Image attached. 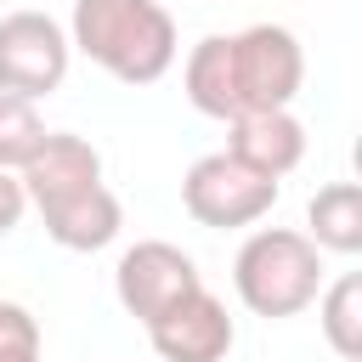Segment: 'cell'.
I'll return each instance as SVG.
<instances>
[{
  "label": "cell",
  "instance_id": "cell-4",
  "mask_svg": "<svg viewBox=\"0 0 362 362\" xmlns=\"http://www.w3.org/2000/svg\"><path fill=\"white\" fill-rule=\"evenodd\" d=\"M68 62H74L68 28L51 11L23 6L0 17V90L6 96H23V102L51 96L68 79Z\"/></svg>",
  "mask_w": 362,
  "mask_h": 362
},
{
  "label": "cell",
  "instance_id": "cell-11",
  "mask_svg": "<svg viewBox=\"0 0 362 362\" xmlns=\"http://www.w3.org/2000/svg\"><path fill=\"white\" fill-rule=\"evenodd\" d=\"M181 90L204 119H238V90H232V34H204L187 51L181 68Z\"/></svg>",
  "mask_w": 362,
  "mask_h": 362
},
{
  "label": "cell",
  "instance_id": "cell-16",
  "mask_svg": "<svg viewBox=\"0 0 362 362\" xmlns=\"http://www.w3.org/2000/svg\"><path fill=\"white\" fill-rule=\"evenodd\" d=\"M23 209H28V198H23V181H17L11 170H0V238H6V232H17Z\"/></svg>",
  "mask_w": 362,
  "mask_h": 362
},
{
  "label": "cell",
  "instance_id": "cell-2",
  "mask_svg": "<svg viewBox=\"0 0 362 362\" xmlns=\"http://www.w3.org/2000/svg\"><path fill=\"white\" fill-rule=\"evenodd\" d=\"M232 288L266 322L300 317L322 294V249L300 226H255L232 255Z\"/></svg>",
  "mask_w": 362,
  "mask_h": 362
},
{
  "label": "cell",
  "instance_id": "cell-1",
  "mask_svg": "<svg viewBox=\"0 0 362 362\" xmlns=\"http://www.w3.org/2000/svg\"><path fill=\"white\" fill-rule=\"evenodd\" d=\"M68 45L119 85H158L175 68L181 34L158 0H74Z\"/></svg>",
  "mask_w": 362,
  "mask_h": 362
},
{
  "label": "cell",
  "instance_id": "cell-7",
  "mask_svg": "<svg viewBox=\"0 0 362 362\" xmlns=\"http://www.w3.org/2000/svg\"><path fill=\"white\" fill-rule=\"evenodd\" d=\"M147 339L158 362H226V351L238 345V322L226 317L221 294L192 288L187 300H175L164 317L147 322Z\"/></svg>",
  "mask_w": 362,
  "mask_h": 362
},
{
  "label": "cell",
  "instance_id": "cell-15",
  "mask_svg": "<svg viewBox=\"0 0 362 362\" xmlns=\"http://www.w3.org/2000/svg\"><path fill=\"white\" fill-rule=\"evenodd\" d=\"M17 351H40V317L17 300H0V356Z\"/></svg>",
  "mask_w": 362,
  "mask_h": 362
},
{
  "label": "cell",
  "instance_id": "cell-12",
  "mask_svg": "<svg viewBox=\"0 0 362 362\" xmlns=\"http://www.w3.org/2000/svg\"><path fill=\"white\" fill-rule=\"evenodd\" d=\"M305 238L322 255H356L362 249V187L356 181H328L305 204Z\"/></svg>",
  "mask_w": 362,
  "mask_h": 362
},
{
  "label": "cell",
  "instance_id": "cell-6",
  "mask_svg": "<svg viewBox=\"0 0 362 362\" xmlns=\"http://www.w3.org/2000/svg\"><path fill=\"white\" fill-rule=\"evenodd\" d=\"M192 288H204L198 277V260L181 249V243H164V238H141L119 255L113 266V294L119 305L147 328L153 317H164L175 300H187Z\"/></svg>",
  "mask_w": 362,
  "mask_h": 362
},
{
  "label": "cell",
  "instance_id": "cell-9",
  "mask_svg": "<svg viewBox=\"0 0 362 362\" xmlns=\"http://www.w3.org/2000/svg\"><path fill=\"white\" fill-rule=\"evenodd\" d=\"M40 226H45V238H51L57 249H68V255H96V249H107V243L124 232V204H119V192H113L107 181H96V187H79V192H68V198L40 204Z\"/></svg>",
  "mask_w": 362,
  "mask_h": 362
},
{
  "label": "cell",
  "instance_id": "cell-17",
  "mask_svg": "<svg viewBox=\"0 0 362 362\" xmlns=\"http://www.w3.org/2000/svg\"><path fill=\"white\" fill-rule=\"evenodd\" d=\"M0 362H45L40 351H17V356H0Z\"/></svg>",
  "mask_w": 362,
  "mask_h": 362
},
{
  "label": "cell",
  "instance_id": "cell-10",
  "mask_svg": "<svg viewBox=\"0 0 362 362\" xmlns=\"http://www.w3.org/2000/svg\"><path fill=\"white\" fill-rule=\"evenodd\" d=\"M17 181H23V198L40 209V204H51V198H68V192H79V187H96V181H102V153H96L85 136H74V130H45V141H40L34 158L17 170Z\"/></svg>",
  "mask_w": 362,
  "mask_h": 362
},
{
  "label": "cell",
  "instance_id": "cell-8",
  "mask_svg": "<svg viewBox=\"0 0 362 362\" xmlns=\"http://www.w3.org/2000/svg\"><path fill=\"white\" fill-rule=\"evenodd\" d=\"M226 153L238 164H249L266 181H283L288 170H300L305 158V124L294 119V107H255L226 119Z\"/></svg>",
  "mask_w": 362,
  "mask_h": 362
},
{
  "label": "cell",
  "instance_id": "cell-14",
  "mask_svg": "<svg viewBox=\"0 0 362 362\" xmlns=\"http://www.w3.org/2000/svg\"><path fill=\"white\" fill-rule=\"evenodd\" d=\"M40 141H45V119H40V107L23 102V96H6V90H0V170L17 175V170L34 158Z\"/></svg>",
  "mask_w": 362,
  "mask_h": 362
},
{
  "label": "cell",
  "instance_id": "cell-3",
  "mask_svg": "<svg viewBox=\"0 0 362 362\" xmlns=\"http://www.w3.org/2000/svg\"><path fill=\"white\" fill-rule=\"evenodd\" d=\"M277 187H283V181L255 175L249 164H238V158L221 147V153L192 158V170L181 175V209H187L198 226H209V232H232V226L266 221L272 204H277Z\"/></svg>",
  "mask_w": 362,
  "mask_h": 362
},
{
  "label": "cell",
  "instance_id": "cell-13",
  "mask_svg": "<svg viewBox=\"0 0 362 362\" xmlns=\"http://www.w3.org/2000/svg\"><path fill=\"white\" fill-rule=\"evenodd\" d=\"M317 328L334 345V356L362 362V277L339 272L322 294H317Z\"/></svg>",
  "mask_w": 362,
  "mask_h": 362
},
{
  "label": "cell",
  "instance_id": "cell-5",
  "mask_svg": "<svg viewBox=\"0 0 362 362\" xmlns=\"http://www.w3.org/2000/svg\"><path fill=\"white\" fill-rule=\"evenodd\" d=\"M305 85V51L283 23H249L232 34V90L238 113L288 107Z\"/></svg>",
  "mask_w": 362,
  "mask_h": 362
}]
</instances>
